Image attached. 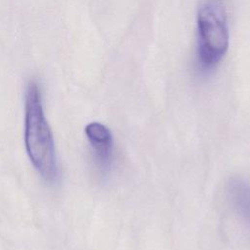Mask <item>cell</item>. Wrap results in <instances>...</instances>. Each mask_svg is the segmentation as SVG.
<instances>
[{"mask_svg": "<svg viewBox=\"0 0 250 250\" xmlns=\"http://www.w3.org/2000/svg\"><path fill=\"white\" fill-rule=\"evenodd\" d=\"M24 144L33 167L46 182L53 183L59 175L55 143L45 116L40 88L36 81L27 84L24 100Z\"/></svg>", "mask_w": 250, "mask_h": 250, "instance_id": "1", "label": "cell"}, {"mask_svg": "<svg viewBox=\"0 0 250 250\" xmlns=\"http://www.w3.org/2000/svg\"><path fill=\"white\" fill-rule=\"evenodd\" d=\"M196 67L201 75L211 73L228 51L229 35L224 0H205L196 16Z\"/></svg>", "mask_w": 250, "mask_h": 250, "instance_id": "2", "label": "cell"}, {"mask_svg": "<svg viewBox=\"0 0 250 250\" xmlns=\"http://www.w3.org/2000/svg\"><path fill=\"white\" fill-rule=\"evenodd\" d=\"M93 159L100 174L106 176L112 167L113 138L110 130L104 124L93 121L85 128Z\"/></svg>", "mask_w": 250, "mask_h": 250, "instance_id": "3", "label": "cell"}, {"mask_svg": "<svg viewBox=\"0 0 250 250\" xmlns=\"http://www.w3.org/2000/svg\"><path fill=\"white\" fill-rule=\"evenodd\" d=\"M227 193L235 213L250 226V184L241 178H232L227 185Z\"/></svg>", "mask_w": 250, "mask_h": 250, "instance_id": "4", "label": "cell"}]
</instances>
